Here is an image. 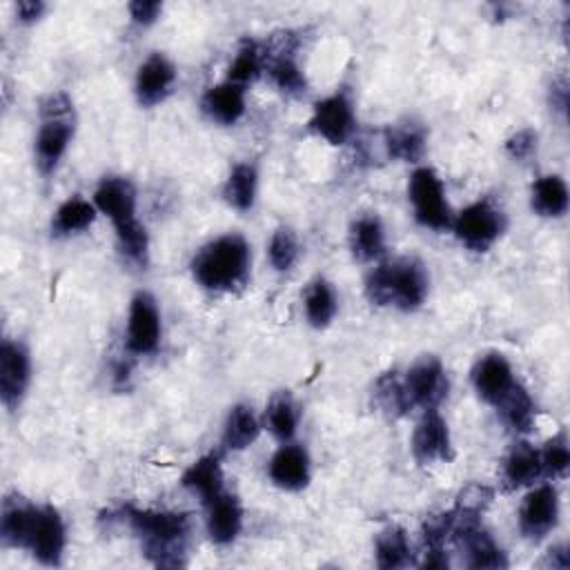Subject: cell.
Wrapping results in <instances>:
<instances>
[{"instance_id": "16", "label": "cell", "mask_w": 570, "mask_h": 570, "mask_svg": "<svg viewBox=\"0 0 570 570\" xmlns=\"http://www.w3.org/2000/svg\"><path fill=\"white\" fill-rule=\"evenodd\" d=\"M178 80L176 65L163 51H151L136 69L134 96L140 107H156L169 98Z\"/></svg>"}, {"instance_id": "38", "label": "cell", "mask_w": 570, "mask_h": 570, "mask_svg": "<svg viewBox=\"0 0 570 570\" xmlns=\"http://www.w3.org/2000/svg\"><path fill=\"white\" fill-rule=\"evenodd\" d=\"M537 145H539V136L534 129L530 127H523L519 131H514L505 142H503V149L505 154L512 158V160H528L532 158V154H537Z\"/></svg>"}, {"instance_id": "25", "label": "cell", "mask_w": 570, "mask_h": 570, "mask_svg": "<svg viewBox=\"0 0 570 570\" xmlns=\"http://www.w3.org/2000/svg\"><path fill=\"white\" fill-rule=\"evenodd\" d=\"M428 131L416 120H401L387 125L383 131V147L385 154L401 163H419L425 154Z\"/></svg>"}, {"instance_id": "22", "label": "cell", "mask_w": 570, "mask_h": 570, "mask_svg": "<svg viewBox=\"0 0 570 570\" xmlns=\"http://www.w3.org/2000/svg\"><path fill=\"white\" fill-rule=\"evenodd\" d=\"M247 109L245 100V87L234 85L229 80H223L218 85H212L200 96V111L209 122L216 125H236Z\"/></svg>"}, {"instance_id": "5", "label": "cell", "mask_w": 570, "mask_h": 570, "mask_svg": "<svg viewBox=\"0 0 570 570\" xmlns=\"http://www.w3.org/2000/svg\"><path fill=\"white\" fill-rule=\"evenodd\" d=\"M38 131L33 138V158L42 176L56 174L76 134V109L67 91H49L38 102Z\"/></svg>"}, {"instance_id": "30", "label": "cell", "mask_w": 570, "mask_h": 570, "mask_svg": "<svg viewBox=\"0 0 570 570\" xmlns=\"http://www.w3.org/2000/svg\"><path fill=\"white\" fill-rule=\"evenodd\" d=\"M256 194H258V169L254 163L249 160H240L236 163L225 183H223V198L229 207H234L236 212H249L256 203Z\"/></svg>"}, {"instance_id": "43", "label": "cell", "mask_w": 570, "mask_h": 570, "mask_svg": "<svg viewBox=\"0 0 570 570\" xmlns=\"http://www.w3.org/2000/svg\"><path fill=\"white\" fill-rule=\"evenodd\" d=\"M419 566L421 568H448L450 561H448V554L443 548H425V557Z\"/></svg>"}, {"instance_id": "13", "label": "cell", "mask_w": 570, "mask_h": 570, "mask_svg": "<svg viewBox=\"0 0 570 570\" xmlns=\"http://www.w3.org/2000/svg\"><path fill=\"white\" fill-rule=\"evenodd\" d=\"M31 385V354L20 338L0 343V401L7 412H16Z\"/></svg>"}, {"instance_id": "24", "label": "cell", "mask_w": 570, "mask_h": 570, "mask_svg": "<svg viewBox=\"0 0 570 570\" xmlns=\"http://www.w3.org/2000/svg\"><path fill=\"white\" fill-rule=\"evenodd\" d=\"M347 245L356 261L379 263L385 256V227L376 214H361L350 223Z\"/></svg>"}, {"instance_id": "27", "label": "cell", "mask_w": 570, "mask_h": 570, "mask_svg": "<svg viewBox=\"0 0 570 570\" xmlns=\"http://www.w3.org/2000/svg\"><path fill=\"white\" fill-rule=\"evenodd\" d=\"M570 205L568 185L559 174H543L530 185V209L541 218H563Z\"/></svg>"}, {"instance_id": "17", "label": "cell", "mask_w": 570, "mask_h": 570, "mask_svg": "<svg viewBox=\"0 0 570 570\" xmlns=\"http://www.w3.org/2000/svg\"><path fill=\"white\" fill-rule=\"evenodd\" d=\"M269 481L285 492H301L312 481L309 452L294 441L281 443L267 461Z\"/></svg>"}, {"instance_id": "31", "label": "cell", "mask_w": 570, "mask_h": 570, "mask_svg": "<svg viewBox=\"0 0 570 570\" xmlns=\"http://www.w3.org/2000/svg\"><path fill=\"white\" fill-rule=\"evenodd\" d=\"M303 309L312 327L316 330L327 327L338 312V296L334 285L323 276L312 278L303 292Z\"/></svg>"}, {"instance_id": "32", "label": "cell", "mask_w": 570, "mask_h": 570, "mask_svg": "<svg viewBox=\"0 0 570 570\" xmlns=\"http://www.w3.org/2000/svg\"><path fill=\"white\" fill-rule=\"evenodd\" d=\"M501 421L517 434H528L537 419V405L530 392L517 381L510 392L494 405Z\"/></svg>"}, {"instance_id": "1", "label": "cell", "mask_w": 570, "mask_h": 570, "mask_svg": "<svg viewBox=\"0 0 570 570\" xmlns=\"http://www.w3.org/2000/svg\"><path fill=\"white\" fill-rule=\"evenodd\" d=\"M122 521L140 543V552L156 568H183L189 554L191 521L185 512L154 508H122Z\"/></svg>"}, {"instance_id": "11", "label": "cell", "mask_w": 570, "mask_h": 570, "mask_svg": "<svg viewBox=\"0 0 570 570\" xmlns=\"http://www.w3.org/2000/svg\"><path fill=\"white\" fill-rule=\"evenodd\" d=\"M557 521H559V490L552 483L530 485L517 512L519 532L528 541L539 543L557 528Z\"/></svg>"}, {"instance_id": "15", "label": "cell", "mask_w": 570, "mask_h": 570, "mask_svg": "<svg viewBox=\"0 0 570 570\" xmlns=\"http://www.w3.org/2000/svg\"><path fill=\"white\" fill-rule=\"evenodd\" d=\"M65 548H67V525L60 510L51 503L38 505V514L33 521L27 550L38 563L56 568L62 563Z\"/></svg>"}, {"instance_id": "6", "label": "cell", "mask_w": 570, "mask_h": 570, "mask_svg": "<svg viewBox=\"0 0 570 570\" xmlns=\"http://www.w3.org/2000/svg\"><path fill=\"white\" fill-rule=\"evenodd\" d=\"M407 200L412 205L414 220L434 232H445L452 225L454 212L448 203L443 178L430 165H419L407 180Z\"/></svg>"}, {"instance_id": "29", "label": "cell", "mask_w": 570, "mask_h": 570, "mask_svg": "<svg viewBox=\"0 0 570 570\" xmlns=\"http://www.w3.org/2000/svg\"><path fill=\"white\" fill-rule=\"evenodd\" d=\"M263 428H267L278 443L294 441L298 430V405L287 390L274 392L267 401L263 412Z\"/></svg>"}, {"instance_id": "12", "label": "cell", "mask_w": 570, "mask_h": 570, "mask_svg": "<svg viewBox=\"0 0 570 570\" xmlns=\"http://www.w3.org/2000/svg\"><path fill=\"white\" fill-rule=\"evenodd\" d=\"M403 387L412 407L430 410L439 407L450 392V379L439 356H419L403 374Z\"/></svg>"}, {"instance_id": "23", "label": "cell", "mask_w": 570, "mask_h": 570, "mask_svg": "<svg viewBox=\"0 0 570 570\" xmlns=\"http://www.w3.org/2000/svg\"><path fill=\"white\" fill-rule=\"evenodd\" d=\"M180 485L196 494L203 505L214 501L218 494L225 492V474L218 452H207L198 456L180 476Z\"/></svg>"}, {"instance_id": "42", "label": "cell", "mask_w": 570, "mask_h": 570, "mask_svg": "<svg viewBox=\"0 0 570 570\" xmlns=\"http://www.w3.org/2000/svg\"><path fill=\"white\" fill-rule=\"evenodd\" d=\"M550 102H552L554 109H559L561 114L566 111V107H568V82H566L563 76H561L559 80H552V87H550Z\"/></svg>"}, {"instance_id": "18", "label": "cell", "mask_w": 570, "mask_h": 570, "mask_svg": "<svg viewBox=\"0 0 570 570\" xmlns=\"http://www.w3.org/2000/svg\"><path fill=\"white\" fill-rule=\"evenodd\" d=\"M470 381L476 396L494 407L517 383V376L510 361L501 352H488L472 365Z\"/></svg>"}, {"instance_id": "2", "label": "cell", "mask_w": 570, "mask_h": 570, "mask_svg": "<svg viewBox=\"0 0 570 570\" xmlns=\"http://www.w3.org/2000/svg\"><path fill=\"white\" fill-rule=\"evenodd\" d=\"M91 200L98 214L111 220L120 256L129 265L145 269L149 265V232L136 216V185L127 176H102Z\"/></svg>"}, {"instance_id": "41", "label": "cell", "mask_w": 570, "mask_h": 570, "mask_svg": "<svg viewBox=\"0 0 570 570\" xmlns=\"http://www.w3.org/2000/svg\"><path fill=\"white\" fill-rule=\"evenodd\" d=\"M568 563H570L568 546H566V543H557V546H552V548L546 552V559H543L541 566L552 568V570H566Z\"/></svg>"}, {"instance_id": "10", "label": "cell", "mask_w": 570, "mask_h": 570, "mask_svg": "<svg viewBox=\"0 0 570 570\" xmlns=\"http://www.w3.org/2000/svg\"><path fill=\"white\" fill-rule=\"evenodd\" d=\"M307 129L325 142L338 147L350 142L356 131V111L347 91H334L314 102Z\"/></svg>"}, {"instance_id": "3", "label": "cell", "mask_w": 570, "mask_h": 570, "mask_svg": "<svg viewBox=\"0 0 570 570\" xmlns=\"http://www.w3.org/2000/svg\"><path fill=\"white\" fill-rule=\"evenodd\" d=\"M252 272V247L245 236L220 234L196 249L189 274L198 287L212 294H234L243 289Z\"/></svg>"}, {"instance_id": "37", "label": "cell", "mask_w": 570, "mask_h": 570, "mask_svg": "<svg viewBox=\"0 0 570 570\" xmlns=\"http://www.w3.org/2000/svg\"><path fill=\"white\" fill-rule=\"evenodd\" d=\"M301 254L296 232L287 225H281L272 232L267 243V261L276 272H289Z\"/></svg>"}, {"instance_id": "39", "label": "cell", "mask_w": 570, "mask_h": 570, "mask_svg": "<svg viewBox=\"0 0 570 570\" xmlns=\"http://www.w3.org/2000/svg\"><path fill=\"white\" fill-rule=\"evenodd\" d=\"M127 11H129V20L134 24L149 27L160 18L163 2H158V0H134V2L127 4Z\"/></svg>"}, {"instance_id": "19", "label": "cell", "mask_w": 570, "mask_h": 570, "mask_svg": "<svg viewBox=\"0 0 570 570\" xmlns=\"http://www.w3.org/2000/svg\"><path fill=\"white\" fill-rule=\"evenodd\" d=\"M243 503L240 499L225 490L214 501L205 505V532L216 546H232L243 530Z\"/></svg>"}, {"instance_id": "26", "label": "cell", "mask_w": 570, "mask_h": 570, "mask_svg": "<svg viewBox=\"0 0 570 570\" xmlns=\"http://www.w3.org/2000/svg\"><path fill=\"white\" fill-rule=\"evenodd\" d=\"M263 430V419L256 416L249 403H234L223 421L220 445L227 452H240L256 443Z\"/></svg>"}, {"instance_id": "7", "label": "cell", "mask_w": 570, "mask_h": 570, "mask_svg": "<svg viewBox=\"0 0 570 570\" xmlns=\"http://www.w3.org/2000/svg\"><path fill=\"white\" fill-rule=\"evenodd\" d=\"M450 229L465 249L483 254L501 238L505 216L492 200L481 198L456 212Z\"/></svg>"}, {"instance_id": "33", "label": "cell", "mask_w": 570, "mask_h": 570, "mask_svg": "<svg viewBox=\"0 0 570 570\" xmlns=\"http://www.w3.org/2000/svg\"><path fill=\"white\" fill-rule=\"evenodd\" d=\"M410 552H412V546H410L407 532L396 523L385 525L374 539V559L381 570L405 568L407 563H412Z\"/></svg>"}, {"instance_id": "21", "label": "cell", "mask_w": 570, "mask_h": 570, "mask_svg": "<svg viewBox=\"0 0 570 570\" xmlns=\"http://www.w3.org/2000/svg\"><path fill=\"white\" fill-rule=\"evenodd\" d=\"M38 505L22 494H7L0 508V541L4 548L27 550Z\"/></svg>"}, {"instance_id": "9", "label": "cell", "mask_w": 570, "mask_h": 570, "mask_svg": "<svg viewBox=\"0 0 570 570\" xmlns=\"http://www.w3.org/2000/svg\"><path fill=\"white\" fill-rule=\"evenodd\" d=\"M298 36L294 31H281L267 45L265 51V73L269 82L285 96H303L307 91V78L296 60Z\"/></svg>"}, {"instance_id": "20", "label": "cell", "mask_w": 570, "mask_h": 570, "mask_svg": "<svg viewBox=\"0 0 570 570\" xmlns=\"http://www.w3.org/2000/svg\"><path fill=\"white\" fill-rule=\"evenodd\" d=\"M543 479L539 448L525 439H517L501 461V483L505 490H521Z\"/></svg>"}, {"instance_id": "14", "label": "cell", "mask_w": 570, "mask_h": 570, "mask_svg": "<svg viewBox=\"0 0 570 570\" xmlns=\"http://www.w3.org/2000/svg\"><path fill=\"white\" fill-rule=\"evenodd\" d=\"M410 450L416 463L421 465H436L450 463L454 459V443L450 434V425L439 412V407L423 410L421 419L416 421L410 439Z\"/></svg>"}, {"instance_id": "28", "label": "cell", "mask_w": 570, "mask_h": 570, "mask_svg": "<svg viewBox=\"0 0 570 570\" xmlns=\"http://www.w3.org/2000/svg\"><path fill=\"white\" fill-rule=\"evenodd\" d=\"M98 218V209L94 205V200L82 198L80 194L65 198L53 216H51V236L53 238H67V236H76L82 234L85 229H89Z\"/></svg>"}, {"instance_id": "8", "label": "cell", "mask_w": 570, "mask_h": 570, "mask_svg": "<svg viewBox=\"0 0 570 570\" xmlns=\"http://www.w3.org/2000/svg\"><path fill=\"white\" fill-rule=\"evenodd\" d=\"M163 338V323L158 301L151 292L138 289L129 301L127 325H125V347L134 356L156 354Z\"/></svg>"}, {"instance_id": "35", "label": "cell", "mask_w": 570, "mask_h": 570, "mask_svg": "<svg viewBox=\"0 0 570 570\" xmlns=\"http://www.w3.org/2000/svg\"><path fill=\"white\" fill-rule=\"evenodd\" d=\"M374 403L392 419H399L412 410L403 387V376L396 370L385 372L374 381Z\"/></svg>"}, {"instance_id": "4", "label": "cell", "mask_w": 570, "mask_h": 570, "mask_svg": "<svg viewBox=\"0 0 570 570\" xmlns=\"http://www.w3.org/2000/svg\"><path fill=\"white\" fill-rule=\"evenodd\" d=\"M365 296L376 307H394L399 312L419 309L430 289L425 265L412 256L381 258L365 274Z\"/></svg>"}, {"instance_id": "34", "label": "cell", "mask_w": 570, "mask_h": 570, "mask_svg": "<svg viewBox=\"0 0 570 570\" xmlns=\"http://www.w3.org/2000/svg\"><path fill=\"white\" fill-rule=\"evenodd\" d=\"M265 73V51L263 45L252 40V38H243L240 45L236 47V53L232 58V62L227 65V78L234 85L247 87L252 82H256L261 76Z\"/></svg>"}, {"instance_id": "36", "label": "cell", "mask_w": 570, "mask_h": 570, "mask_svg": "<svg viewBox=\"0 0 570 570\" xmlns=\"http://www.w3.org/2000/svg\"><path fill=\"white\" fill-rule=\"evenodd\" d=\"M539 459H541V470L543 479L559 481L566 479L568 468H570V441L568 432L559 430L552 434L541 448H539Z\"/></svg>"}, {"instance_id": "40", "label": "cell", "mask_w": 570, "mask_h": 570, "mask_svg": "<svg viewBox=\"0 0 570 570\" xmlns=\"http://www.w3.org/2000/svg\"><path fill=\"white\" fill-rule=\"evenodd\" d=\"M47 11V4L42 0H18L16 2V18L22 24L38 22Z\"/></svg>"}]
</instances>
